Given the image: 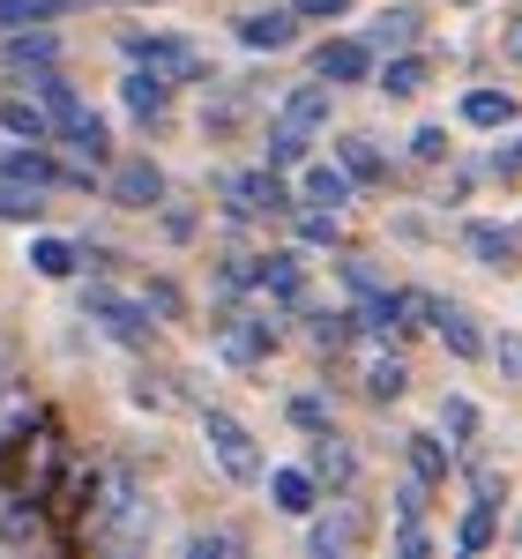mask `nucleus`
<instances>
[{
    "label": "nucleus",
    "mask_w": 522,
    "mask_h": 559,
    "mask_svg": "<svg viewBox=\"0 0 522 559\" xmlns=\"http://www.w3.org/2000/svg\"><path fill=\"white\" fill-rule=\"evenodd\" d=\"M165 194H173V179H165L157 157H112V165H105V202H112V210L150 216V210H165Z\"/></svg>",
    "instance_id": "f257e3e1"
},
{
    "label": "nucleus",
    "mask_w": 522,
    "mask_h": 559,
    "mask_svg": "<svg viewBox=\"0 0 522 559\" xmlns=\"http://www.w3.org/2000/svg\"><path fill=\"white\" fill-rule=\"evenodd\" d=\"M202 432H210V455H217V471L232 477V485H261L269 477V463H261V440L232 411H202Z\"/></svg>",
    "instance_id": "f03ea898"
},
{
    "label": "nucleus",
    "mask_w": 522,
    "mask_h": 559,
    "mask_svg": "<svg viewBox=\"0 0 522 559\" xmlns=\"http://www.w3.org/2000/svg\"><path fill=\"white\" fill-rule=\"evenodd\" d=\"M224 210H232V216H292V210H299V187H284L276 165L224 173Z\"/></svg>",
    "instance_id": "7ed1b4c3"
},
{
    "label": "nucleus",
    "mask_w": 522,
    "mask_h": 559,
    "mask_svg": "<svg viewBox=\"0 0 522 559\" xmlns=\"http://www.w3.org/2000/svg\"><path fill=\"white\" fill-rule=\"evenodd\" d=\"M83 313L112 336V344H128V350H142V344H150V329H157V321H150V299H128V292H112V284H90Z\"/></svg>",
    "instance_id": "20e7f679"
},
{
    "label": "nucleus",
    "mask_w": 522,
    "mask_h": 559,
    "mask_svg": "<svg viewBox=\"0 0 522 559\" xmlns=\"http://www.w3.org/2000/svg\"><path fill=\"white\" fill-rule=\"evenodd\" d=\"M120 52L142 60V68H157V75H173V83H194L210 60H202V45L173 38V31H120Z\"/></svg>",
    "instance_id": "39448f33"
},
{
    "label": "nucleus",
    "mask_w": 522,
    "mask_h": 559,
    "mask_svg": "<svg viewBox=\"0 0 522 559\" xmlns=\"http://www.w3.org/2000/svg\"><path fill=\"white\" fill-rule=\"evenodd\" d=\"M173 75H157V68H142V60H128V75H120V105H128V120H142V128H157L165 112H173Z\"/></svg>",
    "instance_id": "423d86ee"
},
{
    "label": "nucleus",
    "mask_w": 522,
    "mask_h": 559,
    "mask_svg": "<svg viewBox=\"0 0 522 559\" xmlns=\"http://www.w3.org/2000/svg\"><path fill=\"white\" fill-rule=\"evenodd\" d=\"M60 150H68L75 165H90V173H105V165H112V128H105V112L75 105V112L60 120Z\"/></svg>",
    "instance_id": "0eeeda50"
},
{
    "label": "nucleus",
    "mask_w": 522,
    "mask_h": 559,
    "mask_svg": "<svg viewBox=\"0 0 522 559\" xmlns=\"http://www.w3.org/2000/svg\"><path fill=\"white\" fill-rule=\"evenodd\" d=\"M306 471H313V485H321V492H351V485H358V455H351L344 432L329 426V432H313V448H306Z\"/></svg>",
    "instance_id": "6e6552de"
},
{
    "label": "nucleus",
    "mask_w": 522,
    "mask_h": 559,
    "mask_svg": "<svg viewBox=\"0 0 522 559\" xmlns=\"http://www.w3.org/2000/svg\"><path fill=\"white\" fill-rule=\"evenodd\" d=\"M373 60H381V52H373V45L366 38H329L321 45V52H313V75H321V83H373Z\"/></svg>",
    "instance_id": "1a4fd4ad"
},
{
    "label": "nucleus",
    "mask_w": 522,
    "mask_h": 559,
    "mask_svg": "<svg viewBox=\"0 0 522 559\" xmlns=\"http://www.w3.org/2000/svg\"><path fill=\"white\" fill-rule=\"evenodd\" d=\"M0 134H8V142H60V120H52L45 97L15 90V97H0Z\"/></svg>",
    "instance_id": "9d476101"
},
{
    "label": "nucleus",
    "mask_w": 522,
    "mask_h": 559,
    "mask_svg": "<svg viewBox=\"0 0 522 559\" xmlns=\"http://www.w3.org/2000/svg\"><path fill=\"white\" fill-rule=\"evenodd\" d=\"M232 38L247 45V52H284V45L299 38V15L292 8H254V15L232 23Z\"/></svg>",
    "instance_id": "9b49d317"
},
{
    "label": "nucleus",
    "mask_w": 522,
    "mask_h": 559,
    "mask_svg": "<svg viewBox=\"0 0 522 559\" xmlns=\"http://www.w3.org/2000/svg\"><path fill=\"white\" fill-rule=\"evenodd\" d=\"M351 194H358V179L344 173V157L336 165H306V179H299V210H351Z\"/></svg>",
    "instance_id": "f8f14e48"
},
{
    "label": "nucleus",
    "mask_w": 522,
    "mask_h": 559,
    "mask_svg": "<svg viewBox=\"0 0 522 559\" xmlns=\"http://www.w3.org/2000/svg\"><path fill=\"white\" fill-rule=\"evenodd\" d=\"M0 60H8L15 75H31V68H52V60H60V38H52L45 23H23V31H0Z\"/></svg>",
    "instance_id": "ddd939ff"
},
{
    "label": "nucleus",
    "mask_w": 522,
    "mask_h": 559,
    "mask_svg": "<svg viewBox=\"0 0 522 559\" xmlns=\"http://www.w3.org/2000/svg\"><path fill=\"white\" fill-rule=\"evenodd\" d=\"M329 97H336V83H299V90H284V105H276V120L284 128H299V134H313V128H329Z\"/></svg>",
    "instance_id": "4468645a"
},
{
    "label": "nucleus",
    "mask_w": 522,
    "mask_h": 559,
    "mask_svg": "<svg viewBox=\"0 0 522 559\" xmlns=\"http://www.w3.org/2000/svg\"><path fill=\"white\" fill-rule=\"evenodd\" d=\"M261 299L269 306H306V261L299 254H261Z\"/></svg>",
    "instance_id": "2eb2a0df"
},
{
    "label": "nucleus",
    "mask_w": 522,
    "mask_h": 559,
    "mask_svg": "<svg viewBox=\"0 0 522 559\" xmlns=\"http://www.w3.org/2000/svg\"><path fill=\"white\" fill-rule=\"evenodd\" d=\"M426 83H434V60L426 52H389V68H373V90L381 97H418Z\"/></svg>",
    "instance_id": "dca6fc26"
},
{
    "label": "nucleus",
    "mask_w": 522,
    "mask_h": 559,
    "mask_svg": "<svg viewBox=\"0 0 522 559\" xmlns=\"http://www.w3.org/2000/svg\"><path fill=\"white\" fill-rule=\"evenodd\" d=\"M403 329H411L403 292H389V284H381V292H366V299H358V336H403Z\"/></svg>",
    "instance_id": "f3484780"
},
{
    "label": "nucleus",
    "mask_w": 522,
    "mask_h": 559,
    "mask_svg": "<svg viewBox=\"0 0 522 559\" xmlns=\"http://www.w3.org/2000/svg\"><path fill=\"white\" fill-rule=\"evenodd\" d=\"M269 508H276V515H313V508H321L313 471H269Z\"/></svg>",
    "instance_id": "a211bd4d"
},
{
    "label": "nucleus",
    "mask_w": 522,
    "mask_h": 559,
    "mask_svg": "<svg viewBox=\"0 0 522 559\" xmlns=\"http://www.w3.org/2000/svg\"><path fill=\"white\" fill-rule=\"evenodd\" d=\"M358 38L373 45V52H411V38H418V8H381Z\"/></svg>",
    "instance_id": "6ab92c4d"
},
{
    "label": "nucleus",
    "mask_w": 522,
    "mask_h": 559,
    "mask_svg": "<svg viewBox=\"0 0 522 559\" xmlns=\"http://www.w3.org/2000/svg\"><path fill=\"white\" fill-rule=\"evenodd\" d=\"M306 336L321 350H344L351 336H358V306H313V313H306Z\"/></svg>",
    "instance_id": "aec40b11"
},
{
    "label": "nucleus",
    "mask_w": 522,
    "mask_h": 559,
    "mask_svg": "<svg viewBox=\"0 0 522 559\" xmlns=\"http://www.w3.org/2000/svg\"><path fill=\"white\" fill-rule=\"evenodd\" d=\"M336 157H344V173L358 179V187H381V179H389V157L373 150V134H344V142H336Z\"/></svg>",
    "instance_id": "412c9836"
},
{
    "label": "nucleus",
    "mask_w": 522,
    "mask_h": 559,
    "mask_svg": "<svg viewBox=\"0 0 522 559\" xmlns=\"http://www.w3.org/2000/svg\"><path fill=\"white\" fill-rule=\"evenodd\" d=\"M463 247H471L485 269H515V254H522V239H515V231H500V224H471Z\"/></svg>",
    "instance_id": "4be33fe9"
},
{
    "label": "nucleus",
    "mask_w": 522,
    "mask_h": 559,
    "mask_svg": "<svg viewBox=\"0 0 522 559\" xmlns=\"http://www.w3.org/2000/svg\"><path fill=\"white\" fill-rule=\"evenodd\" d=\"M31 269L52 276V284H68L83 269V239H31Z\"/></svg>",
    "instance_id": "5701e85b"
},
{
    "label": "nucleus",
    "mask_w": 522,
    "mask_h": 559,
    "mask_svg": "<svg viewBox=\"0 0 522 559\" xmlns=\"http://www.w3.org/2000/svg\"><path fill=\"white\" fill-rule=\"evenodd\" d=\"M351 545H358V522H351L344 508H336V515H321L313 530H306V552H313V559H344Z\"/></svg>",
    "instance_id": "b1692460"
},
{
    "label": "nucleus",
    "mask_w": 522,
    "mask_h": 559,
    "mask_svg": "<svg viewBox=\"0 0 522 559\" xmlns=\"http://www.w3.org/2000/svg\"><path fill=\"white\" fill-rule=\"evenodd\" d=\"M90 0H0V31H23V23H60Z\"/></svg>",
    "instance_id": "393cba45"
},
{
    "label": "nucleus",
    "mask_w": 522,
    "mask_h": 559,
    "mask_svg": "<svg viewBox=\"0 0 522 559\" xmlns=\"http://www.w3.org/2000/svg\"><path fill=\"white\" fill-rule=\"evenodd\" d=\"M463 128H515V97L508 90H471L463 97Z\"/></svg>",
    "instance_id": "a878e982"
},
{
    "label": "nucleus",
    "mask_w": 522,
    "mask_h": 559,
    "mask_svg": "<svg viewBox=\"0 0 522 559\" xmlns=\"http://www.w3.org/2000/svg\"><path fill=\"white\" fill-rule=\"evenodd\" d=\"M434 336H440L448 350H455V358H485V336H478V321H471L463 306H448V313H440V321H434Z\"/></svg>",
    "instance_id": "bb28decb"
},
{
    "label": "nucleus",
    "mask_w": 522,
    "mask_h": 559,
    "mask_svg": "<svg viewBox=\"0 0 522 559\" xmlns=\"http://www.w3.org/2000/svg\"><path fill=\"white\" fill-rule=\"evenodd\" d=\"M23 90H31V97H45V105H52V120H68V112H75V105H83V97H75V83H68V75H60V68H31V75H23Z\"/></svg>",
    "instance_id": "cd10ccee"
},
{
    "label": "nucleus",
    "mask_w": 522,
    "mask_h": 559,
    "mask_svg": "<svg viewBox=\"0 0 522 559\" xmlns=\"http://www.w3.org/2000/svg\"><path fill=\"white\" fill-rule=\"evenodd\" d=\"M38 216H45V187L0 179V224H38Z\"/></svg>",
    "instance_id": "c85d7f7f"
},
{
    "label": "nucleus",
    "mask_w": 522,
    "mask_h": 559,
    "mask_svg": "<svg viewBox=\"0 0 522 559\" xmlns=\"http://www.w3.org/2000/svg\"><path fill=\"white\" fill-rule=\"evenodd\" d=\"M500 508H485V500H471V515L455 522V552H485V545H493V537H500Z\"/></svg>",
    "instance_id": "c756f323"
},
{
    "label": "nucleus",
    "mask_w": 522,
    "mask_h": 559,
    "mask_svg": "<svg viewBox=\"0 0 522 559\" xmlns=\"http://www.w3.org/2000/svg\"><path fill=\"white\" fill-rule=\"evenodd\" d=\"M403 448H411V471L426 477V485H448V448H440L434 432H411Z\"/></svg>",
    "instance_id": "7c9ffc66"
},
{
    "label": "nucleus",
    "mask_w": 522,
    "mask_h": 559,
    "mask_svg": "<svg viewBox=\"0 0 522 559\" xmlns=\"http://www.w3.org/2000/svg\"><path fill=\"white\" fill-rule=\"evenodd\" d=\"M403 388H411V366H403V358H373V366H366V395H373V403H395Z\"/></svg>",
    "instance_id": "2f4dec72"
},
{
    "label": "nucleus",
    "mask_w": 522,
    "mask_h": 559,
    "mask_svg": "<svg viewBox=\"0 0 522 559\" xmlns=\"http://www.w3.org/2000/svg\"><path fill=\"white\" fill-rule=\"evenodd\" d=\"M306 142H313V134L284 128V120H269V165H276V173H292V165H306Z\"/></svg>",
    "instance_id": "473e14b6"
},
{
    "label": "nucleus",
    "mask_w": 522,
    "mask_h": 559,
    "mask_svg": "<svg viewBox=\"0 0 522 559\" xmlns=\"http://www.w3.org/2000/svg\"><path fill=\"white\" fill-rule=\"evenodd\" d=\"M179 552H187V559H224V552H247V545H239L232 530H187Z\"/></svg>",
    "instance_id": "72a5a7b5"
},
{
    "label": "nucleus",
    "mask_w": 522,
    "mask_h": 559,
    "mask_svg": "<svg viewBox=\"0 0 522 559\" xmlns=\"http://www.w3.org/2000/svg\"><path fill=\"white\" fill-rule=\"evenodd\" d=\"M440 432L478 440V403H471V395H448V403H440Z\"/></svg>",
    "instance_id": "f704fd0d"
},
{
    "label": "nucleus",
    "mask_w": 522,
    "mask_h": 559,
    "mask_svg": "<svg viewBox=\"0 0 522 559\" xmlns=\"http://www.w3.org/2000/svg\"><path fill=\"white\" fill-rule=\"evenodd\" d=\"M142 299H150V313H157V321H179V313H187V299H179L173 276H150V284H142Z\"/></svg>",
    "instance_id": "c9c22d12"
},
{
    "label": "nucleus",
    "mask_w": 522,
    "mask_h": 559,
    "mask_svg": "<svg viewBox=\"0 0 522 559\" xmlns=\"http://www.w3.org/2000/svg\"><path fill=\"white\" fill-rule=\"evenodd\" d=\"M403 313H411V329H434L440 313H448V299L426 292V284H411V292H403Z\"/></svg>",
    "instance_id": "e433bc0d"
},
{
    "label": "nucleus",
    "mask_w": 522,
    "mask_h": 559,
    "mask_svg": "<svg viewBox=\"0 0 522 559\" xmlns=\"http://www.w3.org/2000/svg\"><path fill=\"white\" fill-rule=\"evenodd\" d=\"M292 426H306V432H329V426H336V411H329L321 395H292Z\"/></svg>",
    "instance_id": "4c0bfd02"
},
{
    "label": "nucleus",
    "mask_w": 522,
    "mask_h": 559,
    "mask_svg": "<svg viewBox=\"0 0 522 559\" xmlns=\"http://www.w3.org/2000/svg\"><path fill=\"white\" fill-rule=\"evenodd\" d=\"M411 157H418V165H440V157H448V128H418L411 134Z\"/></svg>",
    "instance_id": "58836bf2"
},
{
    "label": "nucleus",
    "mask_w": 522,
    "mask_h": 559,
    "mask_svg": "<svg viewBox=\"0 0 522 559\" xmlns=\"http://www.w3.org/2000/svg\"><path fill=\"white\" fill-rule=\"evenodd\" d=\"M299 23H329V15H351V0H292Z\"/></svg>",
    "instance_id": "ea45409f"
},
{
    "label": "nucleus",
    "mask_w": 522,
    "mask_h": 559,
    "mask_svg": "<svg viewBox=\"0 0 522 559\" xmlns=\"http://www.w3.org/2000/svg\"><path fill=\"white\" fill-rule=\"evenodd\" d=\"M134 403H150V411H165V403H173V388H165V373H142V381H134Z\"/></svg>",
    "instance_id": "a19ab883"
},
{
    "label": "nucleus",
    "mask_w": 522,
    "mask_h": 559,
    "mask_svg": "<svg viewBox=\"0 0 522 559\" xmlns=\"http://www.w3.org/2000/svg\"><path fill=\"white\" fill-rule=\"evenodd\" d=\"M493 358H500V373L522 388V336H500V344H493Z\"/></svg>",
    "instance_id": "79ce46f5"
},
{
    "label": "nucleus",
    "mask_w": 522,
    "mask_h": 559,
    "mask_svg": "<svg viewBox=\"0 0 522 559\" xmlns=\"http://www.w3.org/2000/svg\"><path fill=\"white\" fill-rule=\"evenodd\" d=\"M344 284H351V292H358V299H366V292H381V276H373L366 261H344Z\"/></svg>",
    "instance_id": "37998d69"
},
{
    "label": "nucleus",
    "mask_w": 522,
    "mask_h": 559,
    "mask_svg": "<svg viewBox=\"0 0 522 559\" xmlns=\"http://www.w3.org/2000/svg\"><path fill=\"white\" fill-rule=\"evenodd\" d=\"M395 552L418 559V552H426V530H418V522H403V530H395Z\"/></svg>",
    "instance_id": "c03bdc74"
},
{
    "label": "nucleus",
    "mask_w": 522,
    "mask_h": 559,
    "mask_svg": "<svg viewBox=\"0 0 522 559\" xmlns=\"http://www.w3.org/2000/svg\"><path fill=\"white\" fill-rule=\"evenodd\" d=\"M493 173H522V142H515V150H500V157H493Z\"/></svg>",
    "instance_id": "a18cd8bd"
},
{
    "label": "nucleus",
    "mask_w": 522,
    "mask_h": 559,
    "mask_svg": "<svg viewBox=\"0 0 522 559\" xmlns=\"http://www.w3.org/2000/svg\"><path fill=\"white\" fill-rule=\"evenodd\" d=\"M463 8H471V0H463Z\"/></svg>",
    "instance_id": "49530a36"
}]
</instances>
